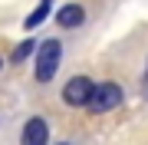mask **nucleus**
<instances>
[{
  "mask_svg": "<svg viewBox=\"0 0 148 145\" xmlns=\"http://www.w3.org/2000/svg\"><path fill=\"white\" fill-rule=\"evenodd\" d=\"M59 145H69V142H59Z\"/></svg>",
  "mask_w": 148,
  "mask_h": 145,
  "instance_id": "9",
  "label": "nucleus"
},
{
  "mask_svg": "<svg viewBox=\"0 0 148 145\" xmlns=\"http://www.w3.org/2000/svg\"><path fill=\"white\" fill-rule=\"evenodd\" d=\"M125 92L119 82H95V92L89 99V112H112L115 106H122Z\"/></svg>",
  "mask_w": 148,
  "mask_h": 145,
  "instance_id": "2",
  "label": "nucleus"
},
{
  "mask_svg": "<svg viewBox=\"0 0 148 145\" xmlns=\"http://www.w3.org/2000/svg\"><path fill=\"white\" fill-rule=\"evenodd\" d=\"M33 49H36V43H33V40H23V43L13 49V56H10V59H13V63H23V59H27Z\"/></svg>",
  "mask_w": 148,
  "mask_h": 145,
  "instance_id": "6",
  "label": "nucleus"
},
{
  "mask_svg": "<svg viewBox=\"0 0 148 145\" xmlns=\"http://www.w3.org/2000/svg\"><path fill=\"white\" fill-rule=\"evenodd\" d=\"M20 145H49V122L43 115H33L20 132Z\"/></svg>",
  "mask_w": 148,
  "mask_h": 145,
  "instance_id": "4",
  "label": "nucleus"
},
{
  "mask_svg": "<svg viewBox=\"0 0 148 145\" xmlns=\"http://www.w3.org/2000/svg\"><path fill=\"white\" fill-rule=\"evenodd\" d=\"M92 92H95V82L89 79V76H73V79L63 86V102H66V106H73V109L89 106Z\"/></svg>",
  "mask_w": 148,
  "mask_h": 145,
  "instance_id": "3",
  "label": "nucleus"
},
{
  "mask_svg": "<svg viewBox=\"0 0 148 145\" xmlns=\"http://www.w3.org/2000/svg\"><path fill=\"white\" fill-rule=\"evenodd\" d=\"M145 99H148V73H145Z\"/></svg>",
  "mask_w": 148,
  "mask_h": 145,
  "instance_id": "7",
  "label": "nucleus"
},
{
  "mask_svg": "<svg viewBox=\"0 0 148 145\" xmlns=\"http://www.w3.org/2000/svg\"><path fill=\"white\" fill-rule=\"evenodd\" d=\"M59 56H63V43L59 40H46V43H40L36 49V69H33V76H36V82H53V76L59 69Z\"/></svg>",
  "mask_w": 148,
  "mask_h": 145,
  "instance_id": "1",
  "label": "nucleus"
},
{
  "mask_svg": "<svg viewBox=\"0 0 148 145\" xmlns=\"http://www.w3.org/2000/svg\"><path fill=\"white\" fill-rule=\"evenodd\" d=\"M56 23L63 30H73V27H82L86 23V10L79 3H66V7H59V13H56Z\"/></svg>",
  "mask_w": 148,
  "mask_h": 145,
  "instance_id": "5",
  "label": "nucleus"
},
{
  "mask_svg": "<svg viewBox=\"0 0 148 145\" xmlns=\"http://www.w3.org/2000/svg\"><path fill=\"white\" fill-rule=\"evenodd\" d=\"M0 69H3V56H0Z\"/></svg>",
  "mask_w": 148,
  "mask_h": 145,
  "instance_id": "8",
  "label": "nucleus"
}]
</instances>
